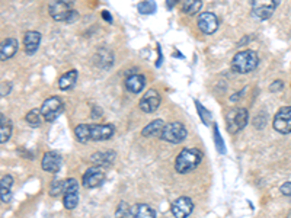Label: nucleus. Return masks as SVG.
<instances>
[{
	"instance_id": "nucleus-1",
	"label": "nucleus",
	"mask_w": 291,
	"mask_h": 218,
	"mask_svg": "<svg viewBox=\"0 0 291 218\" xmlns=\"http://www.w3.org/2000/svg\"><path fill=\"white\" fill-rule=\"evenodd\" d=\"M115 133V127L111 124H79L74 130V136L79 143L89 141H105Z\"/></svg>"
},
{
	"instance_id": "nucleus-2",
	"label": "nucleus",
	"mask_w": 291,
	"mask_h": 218,
	"mask_svg": "<svg viewBox=\"0 0 291 218\" xmlns=\"http://www.w3.org/2000/svg\"><path fill=\"white\" fill-rule=\"evenodd\" d=\"M203 160V153L198 148H183L176 160H175V169L178 173H189L198 167V164Z\"/></svg>"
},
{
	"instance_id": "nucleus-3",
	"label": "nucleus",
	"mask_w": 291,
	"mask_h": 218,
	"mask_svg": "<svg viewBox=\"0 0 291 218\" xmlns=\"http://www.w3.org/2000/svg\"><path fill=\"white\" fill-rule=\"evenodd\" d=\"M259 64V57L252 50H245L239 51L233 57L232 60V70L240 74H246L254 72Z\"/></svg>"
},
{
	"instance_id": "nucleus-4",
	"label": "nucleus",
	"mask_w": 291,
	"mask_h": 218,
	"mask_svg": "<svg viewBox=\"0 0 291 218\" xmlns=\"http://www.w3.org/2000/svg\"><path fill=\"white\" fill-rule=\"evenodd\" d=\"M248 121H249V115L245 108H233L226 115V125H227L229 133L232 134L243 130Z\"/></svg>"
},
{
	"instance_id": "nucleus-5",
	"label": "nucleus",
	"mask_w": 291,
	"mask_h": 218,
	"mask_svg": "<svg viewBox=\"0 0 291 218\" xmlns=\"http://www.w3.org/2000/svg\"><path fill=\"white\" fill-rule=\"evenodd\" d=\"M63 110H64V102L58 96H51V98L45 99L42 107H41L42 118L48 122L57 119L58 116L63 113Z\"/></svg>"
},
{
	"instance_id": "nucleus-6",
	"label": "nucleus",
	"mask_w": 291,
	"mask_h": 218,
	"mask_svg": "<svg viewBox=\"0 0 291 218\" xmlns=\"http://www.w3.org/2000/svg\"><path fill=\"white\" fill-rule=\"evenodd\" d=\"M186 136H188V131H186V127L182 122H172V124H168L165 127V130L160 134V138L163 141L178 144V143L183 141Z\"/></svg>"
},
{
	"instance_id": "nucleus-7",
	"label": "nucleus",
	"mask_w": 291,
	"mask_h": 218,
	"mask_svg": "<svg viewBox=\"0 0 291 218\" xmlns=\"http://www.w3.org/2000/svg\"><path fill=\"white\" fill-rule=\"evenodd\" d=\"M48 12L54 21H69L72 12H73V4L72 1H64V0H54L48 4Z\"/></svg>"
},
{
	"instance_id": "nucleus-8",
	"label": "nucleus",
	"mask_w": 291,
	"mask_h": 218,
	"mask_svg": "<svg viewBox=\"0 0 291 218\" xmlns=\"http://www.w3.org/2000/svg\"><path fill=\"white\" fill-rule=\"evenodd\" d=\"M274 130L280 134H290L291 133V107L281 108L274 116Z\"/></svg>"
},
{
	"instance_id": "nucleus-9",
	"label": "nucleus",
	"mask_w": 291,
	"mask_h": 218,
	"mask_svg": "<svg viewBox=\"0 0 291 218\" xmlns=\"http://www.w3.org/2000/svg\"><path fill=\"white\" fill-rule=\"evenodd\" d=\"M171 211L175 218H186L189 217L194 211V204L188 196H179L175 199L171 207Z\"/></svg>"
},
{
	"instance_id": "nucleus-10",
	"label": "nucleus",
	"mask_w": 291,
	"mask_h": 218,
	"mask_svg": "<svg viewBox=\"0 0 291 218\" xmlns=\"http://www.w3.org/2000/svg\"><path fill=\"white\" fill-rule=\"evenodd\" d=\"M104 181H105V172L98 166L89 167L83 175V186L89 188V189L101 186L104 183Z\"/></svg>"
},
{
	"instance_id": "nucleus-11",
	"label": "nucleus",
	"mask_w": 291,
	"mask_h": 218,
	"mask_svg": "<svg viewBox=\"0 0 291 218\" xmlns=\"http://www.w3.org/2000/svg\"><path fill=\"white\" fill-rule=\"evenodd\" d=\"M277 6H278V1H274V0H266V1L255 0V1H252V13L258 19L263 21V19L271 18V15L274 13Z\"/></svg>"
},
{
	"instance_id": "nucleus-12",
	"label": "nucleus",
	"mask_w": 291,
	"mask_h": 218,
	"mask_svg": "<svg viewBox=\"0 0 291 218\" xmlns=\"http://www.w3.org/2000/svg\"><path fill=\"white\" fill-rule=\"evenodd\" d=\"M160 95H159V92L157 90H154V89H150V90H147L146 92V95L140 99V102H139V107L140 109L146 112V113H151V112H154L156 109L159 108V105H160Z\"/></svg>"
},
{
	"instance_id": "nucleus-13",
	"label": "nucleus",
	"mask_w": 291,
	"mask_h": 218,
	"mask_svg": "<svg viewBox=\"0 0 291 218\" xmlns=\"http://www.w3.org/2000/svg\"><path fill=\"white\" fill-rule=\"evenodd\" d=\"M198 28L204 34L211 35L218 29V18L213 12H204L198 16Z\"/></svg>"
},
{
	"instance_id": "nucleus-14",
	"label": "nucleus",
	"mask_w": 291,
	"mask_h": 218,
	"mask_svg": "<svg viewBox=\"0 0 291 218\" xmlns=\"http://www.w3.org/2000/svg\"><path fill=\"white\" fill-rule=\"evenodd\" d=\"M63 159L57 151H47L42 157V169L50 173H57L61 167Z\"/></svg>"
},
{
	"instance_id": "nucleus-15",
	"label": "nucleus",
	"mask_w": 291,
	"mask_h": 218,
	"mask_svg": "<svg viewBox=\"0 0 291 218\" xmlns=\"http://www.w3.org/2000/svg\"><path fill=\"white\" fill-rule=\"evenodd\" d=\"M127 218H156V211L147 204H136L130 207Z\"/></svg>"
},
{
	"instance_id": "nucleus-16",
	"label": "nucleus",
	"mask_w": 291,
	"mask_h": 218,
	"mask_svg": "<svg viewBox=\"0 0 291 218\" xmlns=\"http://www.w3.org/2000/svg\"><path fill=\"white\" fill-rule=\"evenodd\" d=\"M24 44H25V53L28 55H32L39 47L41 44V34L36 31H29L24 36Z\"/></svg>"
},
{
	"instance_id": "nucleus-17",
	"label": "nucleus",
	"mask_w": 291,
	"mask_h": 218,
	"mask_svg": "<svg viewBox=\"0 0 291 218\" xmlns=\"http://www.w3.org/2000/svg\"><path fill=\"white\" fill-rule=\"evenodd\" d=\"M18 48H19L18 39H15V38H7V39H4V41L1 42V47H0V60H1V61L9 60L10 57H13V55L16 54Z\"/></svg>"
},
{
	"instance_id": "nucleus-18",
	"label": "nucleus",
	"mask_w": 291,
	"mask_h": 218,
	"mask_svg": "<svg viewBox=\"0 0 291 218\" xmlns=\"http://www.w3.org/2000/svg\"><path fill=\"white\" fill-rule=\"evenodd\" d=\"M146 86V77L142 74H130L125 79V89L131 93H140Z\"/></svg>"
},
{
	"instance_id": "nucleus-19",
	"label": "nucleus",
	"mask_w": 291,
	"mask_h": 218,
	"mask_svg": "<svg viewBox=\"0 0 291 218\" xmlns=\"http://www.w3.org/2000/svg\"><path fill=\"white\" fill-rule=\"evenodd\" d=\"M115 160V151L109 150V151H98L90 157V162L93 164L99 166H108Z\"/></svg>"
},
{
	"instance_id": "nucleus-20",
	"label": "nucleus",
	"mask_w": 291,
	"mask_h": 218,
	"mask_svg": "<svg viewBox=\"0 0 291 218\" xmlns=\"http://www.w3.org/2000/svg\"><path fill=\"white\" fill-rule=\"evenodd\" d=\"M77 76H79L77 70H70V72L64 73L58 80V87L61 90H70L77 82Z\"/></svg>"
},
{
	"instance_id": "nucleus-21",
	"label": "nucleus",
	"mask_w": 291,
	"mask_h": 218,
	"mask_svg": "<svg viewBox=\"0 0 291 218\" xmlns=\"http://www.w3.org/2000/svg\"><path fill=\"white\" fill-rule=\"evenodd\" d=\"M165 127L166 125H165V122L162 119H154L148 125H146L145 128H143V131H142V134L145 137H160L162 131L165 130Z\"/></svg>"
},
{
	"instance_id": "nucleus-22",
	"label": "nucleus",
	"mask_w": 291,
	"mask_h": 218,
	"mask_svg": "<svg viewBox=\"0 0 291 218\" xmlns=\"http://www.w3.org/2000/svg\"><path fill=\"white\" fill-rule=\"evenodd\" d=\"M10 134H12V122L7 116L1 113L0 115V143L4 144L6 141H9Z\"/></svg>"
},
{
	"instance_id": "nucleus-23",
	"label": "nucleus",
	"mask_w": 291,
	"mask_h": 218,
	"mask_svg": "<svg viewBox=\"0 0 291 218\" xmlns=\"http://www.w3.org/2000/svg\"><path fill=\"white\" fill-rule=\"evenodd\" d=\"M13 183V178L10 175H4L0 179V195H1V201L3 202H9L10 201V188Z\"/></svg>"
},
{
	"instance_id": "nucleus-24",
	"label": "nucleus",
	"mask_w": 291,
	"mask_h": 218,
	"mask_svg": "<svg viewBox=\"0 0 291 218\" xmlns=\"http://www.w3.org/2000/svg\"><path fill=\"white\" fill-rule=\"evenodd\" d=\"M96 57H99V58H101V60H98V61H96L99 67L108 69V67H109V66H112V63H114V55H112V53H111V51H108V50H105V48L99 50V51L96 53Z\"/></svg>"
},
{
	"instance_id": "nucleus-25",
	"label": "nucleus",
	"mask_w": 291,
	"mask_h": 218,
	"mask_svg": "<svg viewBox=\"0 0 291 218\" xmlns=\"http://www.w3.org/2000/svg\"><path fill=\"white\" fill-rule=\"evenodd\" d=\"M201 6H203L201 0H185L182 3V10L186 15H195L201 9Z\"/></svg>"
},
{
	"instance_id": "nucleus-26",
	"label": "nucleus",
	"mask_w": 291,
	"mask_h": 218,
	"mask_svg": "<svg viewBox=\"0 0 291 218\" xmlns=\"http://www.w3.org/2000/svg\"><path fill=\"white\" fill-rule=\"evenodd\" d=\"M27 122H28L31 127H39L41 122H42V113H41V109H31L27 116H25Z\"/></svg>"
},
{
	"instance_id": "nucleus-27",
	"label": "nucleus",
	"mask_w": 291,
	"mask_h": 218,
	"mask_svg": "<svg viewBox=\"0 0 291 218\" xmlns=\"http://www.w3.org/2000/svg\"><path fill=\"white\" fill-rule=\"evenodd\" d=\"M63 204H64V208L66 210H74L79 204V193L77 192H73V193H66L64 195V199H63Z\"/></svg>"
},
{
	"instance_id": "nucleus-28",
	"label": "nucleus",
	"mask_w": 291,
	"mask_h": 218,
	"mask_svg": "<svg viewBox=\"0 0 291 218\" xmlns=\"http://www.w3.org/2000/svg\"><path fill=\"white\" fill-rule=\"evenodd\" d=\"M137 9H139V12L143 13V15H151V13H154V10H156V3L151 1V0H148V1H142V3H139Z\"/></svg>"
},
{
	"instance_id": "nucleus-29",
	"label": "nucleus",
	"mask_w": 291,
	"mask_h": 218,
	"mask_svg": "<svg viewBox=\"0 0 291 218\" xmlns=\"http://www.w3.org/2000/svg\"><path fill=\"white\" fill-rule=\"evenodd\" d=\"M73 192H79V185H77V181L70 178V179H66L64 181V189H63V195L66 193H73Z\"/></svg>"
},
{
	"instance_id": "nucleus-30",
	"label": "nucleus",
	"mask_w": 291,
	"mask_h": 218,
	"mask_svg": "<svg viewBox=\"0 0 291 218\" xmlns=\"http://www.w3.org/2000/svg\"><path fill=\"white\" fill-rule=\"evenodd\" d=\"M214 143H216V147H217V150L221 153V154H224V151H226V148H224V143H223V138L220 136V131H218V127L217 125H214Z\"/></svg>"
},
{
	"instance_id": "nucleus-31",
	"label": "nucleus",
	"mask_w": 291,
	"mask_h": 218,
	"mask_svg": "<svg viewBox=\"0 0 291 218\" xmlns=\"http://www.w3.org/2000/svg\"><path fill=\"white\" fill-rule=\"evenodd\" d=\"M195 105H197V109H198V112H200V116H201V119H203V122L205 125H208L210 124V118H211V113L207 110V109L204 108L203 105L198 102V101H195Z\"/></svg>"
},
{
	"instance_id": "nucleus-32",
	"label": "nucleus",
	"mask_w": 291,
	"mask_h": 218,
	"mask_svg": "<svg viewBox=\"0 0 291 218\" xmlns=\"http://www.w3.org/2000/svg\"><path fill=\"white\" fill-rule=\"evenodd\" d=\"M63 189H64V181H56L54 183H51L50 195L51 196H58L60 193H63Z\"/></svg>"
},
{
	"instance_id": "nucleus-33",
	"label": "nucleus",
	"mask_w": 291,
	"mask_h": 218,
	"mask_svg": "<svg viewBox=\"0 0 291 218\" xmlns=\"http://www.w3.org/2000/svg\"><path fill=\"white\" fill-rule=\"evenodd\" d=\"M128 210H130V207L127 205V202H119V205H118V208H116L115 218L127 217V214H128Z\"/></svg>"
},
{
	"instance_id": "nucleus-34",
	"label": "nucleus",
	"mask_w": 291,
	"mask_h": 218,
	"mask_svg": "<svg viewBox=\"0 0 291 218\" xmlns=\"http://www.w3.org/2000/svg\"><path fill=\"white\" fill-rule=\"evenodd\" d=\"M266 124V113H259L255 119H254V125L258 128V130H262Z\"/></svg>"
},
{
	"instance_id": "nucleus-35",
	"label": "nucleus",
	"mask_w": 291,
	"mask_h": 218,
	"mask_svg": "<svg viewBox=\"0 0 291 218\" xmlns=\"http://www.w3.org/2000/svg\"><path fill=\"white\" fill-rule=\"evenodd\" d=\"M283 87H284V83H283V80H275V82L269 86V90H271V92H278V90H281Z\"/></svg>"
},
{
	"instance_id": "nucleus-36",
	"label": "nucleus",
	"mask_w": 291,
	"mask_h": 218,
	"mask_svg": "<svg viewBox=\"0 0 291 218\" xmlns=\"http://www.w3.org/2000/svg\"><path fill=\"white\" fill-rule=\"evenodd\" d=\"M281 193L286 195V196H291V182H286L281 186Z\"/></svg>"
},
{
	"instance_id": "nucleus-37",
	"label": "nucleus",
	"mask_w": 291,
	"mask_h": 218,
	"mask_svg": "<svg viewBox=\"0 0 291 218\" xmlns=\"http://www.w3.org/2000/svg\"><path fill=\"white\" fill-rule=\"evenodd\" d=\"M102 18H104L105 21H108V22H112V18L108 15V12H107V10H104V12H102Z\"/></svg>"
},
{
	"instance_id": "nucleus-38",
	"label": "nucleus",
	"mask_w": 291,
	"mask_h": 218,
	"mask_svg": "<svg viewBox=\"0 0 291 218\" xmlns=\"http://www.w3.org/2000/svg\"><path fill=\"white\" fill-rule=\"evenodd\" d=\"M240 95H242V92H240V93H234L233 96H230V101H233V102H234V101H237V99L240 98Z\"/></svg>"
},
{
	"instance_id": "nucleus-39",
	"label": "nucleus",
	"mask_w": 291,
	"mask_h": 218,
	"mask_svg": "<svg viewBox=\"0 0 291 218\" xmlns=\"http://www.w3.org/2000/svg\"><path fill=\"white\" fill-rule=\"evenodd\" d=\"M166 4H168V7H172V6L175 4V0H169V1L166 3Z\"/></svg>"
}]
</instances>
